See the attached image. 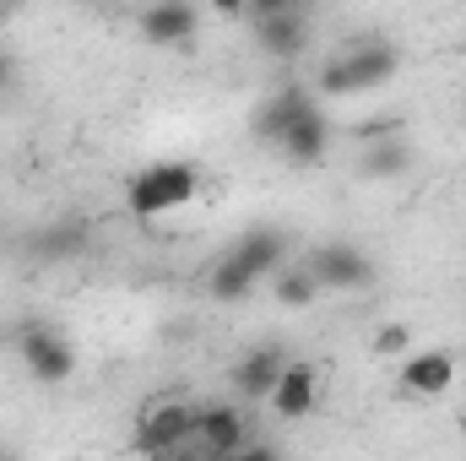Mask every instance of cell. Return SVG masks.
Here are the masks:
<instances>
[{
	"label": "cell",
	"instance_id": "obj_1",
	"mask_svg": "<svg viewBox=\"0 0 466 461\" xmlns=\"http://www.w3.org/2000/svg\"><path fill=\"white\" fill-rule=\"evenodd\" d=\"M201 169L196 163H185V158H163V163H147V169H136L130 174V185H125V207H130V218H168V212H179V207H190L196 196H201Z\"/></svg>",
	"mask_w": 466,
	"mask_h": 461
},
{
	"label": "cell",
	"instance_id": "obj_2",
	"mask_svg": "<svg viewBox=\"0 0 466 461\" xmlns=\"http://www.w3.org/2000/svg\"><path fill=\"white\" fill-rule=\"evenodd\" d=\"M196 418H201V407L185 402V396L152 402V407L136 418V435H130L136 456H147V461H201V451H196Z\"/></svg>",
	"mask_w": 466,
	"mask_h": 461
},
{
	"label": "cell",
	"instance_id": "obj_3",
	"mask_svg": "<svg viewBox=\"0 0 466 461\" xmlns=\"http://www.w3.org/2000/svg\"><path fill=\"white\" fill-rule=\"evenodd\" d=\"M396 71H401V49H396V44H385V38H358L352 49H342L337 60L320 66L315 87H320V98H352V93L385 87Z\"/></svg>",
	"mask_w": 466,
	"mask_h": 461
},
{
	"label": "cell",
	"instance_id": "obj_4",
	"mask_svg": "<svg viewBox=\"0 0 466 461\" xmlns=\"http://www.w3.org/2000/svg\"><path fill=\"white\" fill-rule=\"evenodd\" d=\"M16 358H22V369L38 380V385H66L71 374H76V347L66 332H55V326H44V321H27V326H16Z\"/></svg>",
	"mask_w": 466,
	"mask_h": 461
},
{
	"label": "cell",
	"instance_id": "obj_5",
	"mask_svg": "<svg viewBox=\"0 0 466 461\" xmlns=\"http://www.w3.org/2000/svg\"><path fill=\"white\" fill-rule=\"evenodd\" d=\"M249 22H255L260 55H271V60H299L309 44V16L293 0H260V5H249Z\"/></svg>",
	"mask_w": 466,
	"mask_h": 461
},
{
	"label": "cell",
	"instance_id": "obj_6",
	"mask_svg": "<svg viewBox=\"0 0 466 461\" xmlns=\"http://www.w3.org/2000/svg\"><path fill=\"white\" fill-rule=\"evenodd\" d=\"M304 271L320 282V293H358V288H369V277H374L369 255H363L358 244H348V239L320 244V250L304 261Z\"/></svg>",
	"mask_w": 466,
	"mask_h": 461
},
{
	"label": "cell",
	"instance_id": "obj_7",
	"mask_svg": "<svg viewBox=\"0 0 466 461\" xmlns=\"http://www.w3.org/2000/svg\"><path fill=\"white\" fill-rule=\"evenodd\" d=\"M456 353L451 347H418V353H407L401 358V374H396V385L407 391V396H418V402H434V396H445L451 385H456Z\"/></svg>",
	"mask_w": 466,
	"mask_h": 461
},
{
	"label": "cell",
	"instance_id": "obj_8",
	"mask_svg": "<svg viewBox=\"0 0 466 461\" xmlns=\"http://www.w3.org/2000/svg\"><path fill=\"white\" fill-rule=\"evenodd\" d=\"M244 446H249V424H244V413L233 402L201 407V418H196V451H201V461H228Z\"/></svg>",
	"mask_w": 466,
	"mask_h": 461
},
{
	"label": "cell",
	"instance_id": "obj_9",
	"mask_svg": "<svg viewBox=\"0 0 466 461\" xmlns=\"http://www.w3.org/2000/svg\"><path fill=\"white\" fill-rule=\"evenodd\" d=\"M315 407H320V374H315V364L288 358L282 374H277V391H271V413L282 424H304Z\"/></svg>",
	"mask_w": 466,
	"mask_h": 461
},
{
	"label": "cell",
	"instance_id": "obj_10",
	"mask_svg": "<svg viewBox=\"0 0 466 461\" xmlns=\"http://www.w3.org/2000/svg\"><path fill=\"white\" fill-rule=\"evenodd\" d=\"M320 109L315 104V93L309 87H299V82H288V87H277L260 109H255V136L266 141V147H282V136L299 125V119H309Z\"/></svg>",
	"mask_w": 466,
	"mask_h": 461
},
{
	"label": "cell",
	"instance_id": "obj_11",
	"mask_svg": "<svg viewBox=\"0 0 466 461\" xmlns=\"http://www.w3.org/2000/svg\"><path fill=\"white\" fill-rule=\"evenodd\" d=\"M136 27H141V38L152 49H185L201 33V11L196 5H179V0H163V5H147Z\"/></svg>",
	"mask_w": 466,
	"mask_h": 461
},
{
	"label": "cell",
	"instance_id": "obj_12",
	"mask_svg": "<svg viewBox=\"0 0 466 461\" xmlns=\"http://www.w3.org/2000/svg\"><path fill=\"white\" fill-rule=\"evenodd\" d=\"M282 347H249L238 364H233L228 385L238 391V402H271V391H277V374H282Z\"/></svg>",
	"mask_w": 466,
	"mask_h": 461
},
{
	"label": "cell",
	"instance_id": "obj_13",
	"mask_svg": "<svg viewBox=\"0 0 466 461\" xmlns=\"http://www.w3.org/2000/svg\"><path fill=\"white\" fill-rule=\"evenodd\" d=\"M233 261L255 277V282H271L282 266H288V233H277V229H249L238 244L228 250Z\"/></svg>",
	"mask_w": 466,
	"mask_h": 461
},
{
	"label": "cell",
	"instance_id": "obj_14",
	"mask_svg": "<svg viewBox=\"0 0 466 461\" xmlns=\"http://www.w3.org/2000/svg\"><path fill=\"white\" fill-rule=\"evenodd\" d=\"M407 169H412V141H407V136L380 141V147H363V158H358V179H369V185L401 179Z\"/></svg>",
	"mask_w": 466,
	"mask_h": 461
},
{
	"label": "cell",
	"instance_id": "obj_15",
	"mask_svg": "<svg viewBox=\"0 0 466 461\" xmlns=\"http://www.w3.org/2000/svg\"><path fill=\"white\" fill-rule=\"evenodd\" d=\"M326 141H331V125H326V115L315 109L309 119H299V125L282 136V147H277V152H282L288 163L309 169V163H320V158H326Z\"/></svg>",
	"mask_w": 466,
	"mask_h": 461
},
{
	"label": "cell",
	"instance_id": "obj_16",
	"mask_svg": "<svg viewBox=\"0 0 466 461\" xmlns=\"http://www.w3.org/2000/svg\"><path fill=\"white\" fill-rule=\"evenodd\" d=\"M271 299H277L282 310H309V304H320V282L304 271V261H288V266L271 277Z\"/></svg>",
	"mask_w": 466,
	"mask_h": 461
},
{
	"label": "cell",
	"instance_id": "obj_17",
	"mask_svg": "<svg viewBox=\"0 0 466 461\" xmlns=\"http://www.w3.org/2000/svg\"><path fill=\"white\" fill-rule=\"evenodd\" d=\"M255 288H260V282H255L233 255H218V261H212V271H207V293H212L218 304H238V299H249Z\"/></svg>",
	"mask_w": 466,
	"mask_h": 461
},
{
	"label": "cell",
	"instance_id": "obj_18",
	"mask_svg": "<svg viewBox=\"0 0 466 461\" xmlns=\"http://www.w3.org/2000/svg\"><path fill=\"white\" fill-rule=\"evenodd\" d=\"M87 250V229L82 223H49V229L33 239V255L38 261H71Z\"/></svg>",
	"mask_w": 466,
	"mask_h": 461
},
{
	"label": "cell",
	"instance_id": "obj_19",
	"mask_svg": "<svg viewBox=\"0 0 466 461\" xmlns=\"http://www.w3.org/2000/svg\"><path fill=\"white\" fill-rule=\"evenodd\" d=\"M407 347H412V326H407V321H385V326H374V337H369V353H374V358H407Z\"/></svg>",
	"mask_w": 466,
	"mask_h": 461
},
{
	"label": "cell",
	"instance_id": "obj_20",
	"mask_svg": "<svg viewBox=\"0 0 466 461\" xmlns=\"http://www.w3.org/2000/svg\"><path fill=\"white\" fill-rule=\"evenodd\" d=\"M396 130H401V119H363V125H352V141L380 147V141H396Z\"/></svg>",
	"mask_w": 466,
	"mask_h": 461
},
{
	"label": "cell",
	"instance_id": "obj_21",
	"mask_svg": "<svg viewBox=\"0 0 466 461\" xmlns=\"http://www.w3.org/2000/svg\"><path fill=\"white\" fill-rule=\"evenodd\" d=\"M228 461H282V451H277V446H255V440H249V446H244V451H233Z\"/></svg>",
	"mask_w": 466,
	"mask_h": 461
},
{
	"label": "cell",
	"instance_id": "obj_22",
	"mask_svg": "<svg viewBox=\"0 0 466 461\" xmlns=\"http://www.w3.org/2000/svg\"><path fill=\"white\" fill-rule=\"evenodd\" d=\"M11 77H16V66H11V55H5V49H0V93H5V87H11Z\"/></svg>",
	"mask_w": 466,
	"mask_h": 461
},
{
	"label": "cell",
	"instance_id": "obj_23",
	"mask_svg": "<svg viewBox=\"0 0 466 461\" xmlns=\"http://www.w3.org/2000/svg\"><path fill=\"white\" fill-rule=\"evenodd\" d=\"M0 461H16V451H0Z\"/></svg>",
	"mask_w": 466,
	"mask_h": 461
}]
</instances>
